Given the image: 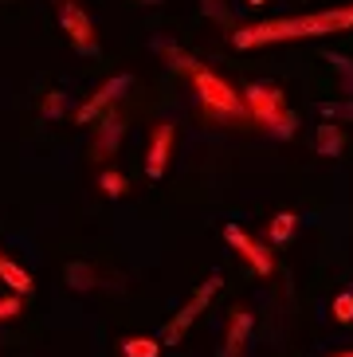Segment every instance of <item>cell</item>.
Returning a JSON list of instances; mask_svg holds the SVG:
<instances>
[{
    "instance_id": "cell-1",
    "label": "cell",
    "mask_w": 353,
    "mask_h": 357,
    "mask_svg": "<svg viewBox=\"0 0 353 357\" xmlns=\"http://www.w3.org/2000/svg\"><path fill=\"white\" fill-rule=\"evenodd\" d=\"M350 28H353V4H342V8L310 12V16H287V20H263V24H251V28H236L232 47L251 52V47H263V43L318 40V36L350 32Z\"/></svg>"
},
{
    "instance_id": "cell-2",
    "label": "cell",
    "mask_w": 353,
    "mask_h": 357,
    "mask_svg": "<svg viewBox=\"0 0 353 357\" xmlns=\"http://www.w3.org/2000/svg\"><path fill=\"white\" fill-rule=\"evenodd\" d=\"M243 106H248V118H255L260 126H267L271 137H279V142H291L294 130H299V118L287 110L279 86L248 83V91H243Z\"/></svg>"
},
{
    "instance_id": "cell-3",
    "label": "cell",
    "mask_w": 353,
    "mask_h": 357,
    "mask_svg": "<svg viewBox=\"0 0 353 357\" xmlns=\"http://www.w3.org/2000/svg\"><path fill=\"white\" fill-rule=\"evenodd\" d=\"M193 86H197V98H200L208 118H216V122H239V118H248L243 95H239L232 83H224L216 71L197 67V71H193Z\"/></svg>"
},
{
    "instance_id": "cell-4",
    "label": "cell",
    "mask_w": 353,
    "mask_h": 357,
    "mask_svg": "<svg viewBox=\"0 0 353 357\" xmlns=\"http://www.w3.org/2000/svg\"><path fill=\"white\" fill-rule=\"evenodd\" d=\"M220 283H224L220 275H208L204 283H200L197 291L188 294V303L181 306V310H176V314L169 318V326H165V330H161V346H176V342H181V337L188 334V326L197 322V318H200V314H204V310H208V303L216 298Z\"/></svg>"
},
{
    "instance_id": "cell-5",
    "label": "cell",
    "mask_w": 353,
    "mask_h": 357,
    "mask_svg": "<svg viewBox=\"0 0 353 357\" xmlns=\"http://www.w3.org/2000/svg\"><path fill=\"white\" fill-rule=\"evenodd\" d=\"M130 86H134V75H126V71L114 75V79H106V83L98 86V91H94V95L87 98L83 106H79V110H75V122H79V126H91V122H98V118H103L114 102H122Z\"/></svg>"
},
{
    "instance_id": "cell-6",
    "label": "cell",
    "mask_w": 353,
    "mask_h": 357,
    "mask_svg": "<svg viewBox=\"0 0 353 357\" xmlns=\"http://www.w3.org/2000/svg\"><path fill=\"white\" fill-rule=\"evenodd\" d=\"M59 24H63V32H67V40L75 43V52L98 55V36H94V24H91V16H87L75 0H59Z\"/></svg>"
},
{
    "instance_id": "cell-7",
    "label": "cell",
    "mask_w": 353,
    "mask_h": 357,
    "mask_svg": "<svg viewBox=\"0 0 353 357\" xmlns=\"http://www.w3.org/2000/svg\"><path fill=\"white\" fill-rule=\"evenodd\" d=\"M224 240H228L232 248L251 263V271H255V275H271V271H275V255H271V248H263L260 240H251L239 224H224Z\"/></svg>"
},
{
    "instance_id": "cell-8",
    "label": "cell",
    "mask_w": 353,
    "mask_h": 357,
    "mask_svg": "<svg viewBox=\"0 0 353 357\" xmlns=\"http://www.w3.org/2000/svg\"><path fill=\"white\" fill-rule=\"evenodd\" d=\"M122 137H126V118L118 114V110H106V114L98 118V126H94L91 158H94V161L114 158V153H118V146H122Z\"/></svg>"
},
{
    "instance_id": "cell-9",
    "label": "cell",
    "mask_w": 353,
    "mask_h": 357,
    "mask_svg": "<svg viewBox=\"0 0 353 357\" xmlns=\"http://www.w3.org/2000/svg\"><path fill=\"white\" fill-rule=\"evenodd\" d=\"M169 153H173V126H169V122H157L153 134H149V149H146V177L149 181L165 177Z\"/></svg>"
},
{
    "instance_id": "cell-10",
    "label": "cell",
    "mask_w": 353,
    "mask_h": 357,
    "mask_svg": "<svg viewBox=\"0 0 353 357\" xmlns=\"http://www.w3.org/2000/svg\"><path fill=\"white\" fill-rule=\"evenodd\" d=\"M251 326H255L251 310H248V306H236L232 318H228V334H224L220 357H239V354H243V346H248V337H251Z\"/></svg>"
},
{
    "instance_id": "cell-11",
    "label": "cell",
    "mask_w": 353,
    "mask_h": 357,
    "mask_svg": "<svg viewBox=\"0 0 353 357\" xmlns=\"http://www.w3.org/2000/svg\"><path fill=\"white\" fill-rule=\"evenodd\" d=\"M314 149H318L322 158H342L345 130L338 126V122H322V126H318V134H314Z\"/></svg>"
},
{
    "instance_id": "cell-12",
    "label": "cell",
    "mask_w": 353,
    "mask_h": 357,
    "mask_svg": "<svg viewBox=\"0 0 353 357\" xmlns=\"http://www.w3.org/2000/svg\"><path fill=\"white\" fill-rule=\"evenodd\" d=\"M0 283H8L12 291L20 294V298H24V294H31V291H36V283H31V275L24 271V267H20L16 259H8V255H0Z\"/></svg>"
},
{
    "instance_id": "cell-13",
    "label": "cell",
    "mask_w": 353,
    "mask_h": 357,
    "mask_svg": "<svg viewBox=\"0 0 353 357\" xmlns=\"http://www.w3.org/2000/svg\"><path fill=\"white\" fill-rule=\"evenodd\" d=\"M153 47H157L161 55H165V63L173 67V71H185V75H193V71L200 67L197 59H193V55L185 52V47H176V43H169V40H157Z\"/></svg>"
},
{
    "instance_id": "cell-14",
    "label": "cell",
    "mask_w": 353,
    "mask_h": 357,
    "mask_svg": "<svg viewBox=\"0 0 353 357\" xmlns=\"http://www.w3.org/2000/svg\"><path fill=\"white\" fill-rule=\"evenodd\" d=\"M67 287H71V291H94V287H98V271H94L91 263H67Z\"/></svg>"
},
{
    "instance_id": "cell-15",
    "label": "cell",
    "mask_w": 353,
    "mask_h": 357,
    "mask_svg": "<svg viewBox=\"0 0 353 357\" xmlns=\"http://www.w3.org/2000/svg\"><path fill=\"white\" fill-rule=\"evenodd\" d=\"M326 63L333 67V75H338V83H342V95L353 98V59L342 52H326Z\"/></svg>"
},
{
    "instance_id": "cell-16",
    "label": "cell",
    "mask_w": 353,
    "mask_h": 357,
    "mask_svg": "<svg viewBox=\"0 0 353 357\" xmlns=\"http://www.w3.org/2000/svg\"><path fill=\"white\" fill-rule=\"evenodd\" d=\"M267 231H271V243H287L299 231V216L294 212H279V216H271Z\"/></svg>"
},
{
    "instance_id": "cell-17",
    "label": "cell",
    "mask_w": 353,
    "mask_h": 357,
    "mask_svg": "<svg viewBox=\"0 0 353 357\" xmlns=\"http://www.w3.org/2000/svg\"><path fill=\"white\" fill-rule=\"evenodd\" d=\"M161 342L157 337H126L122 342V357H157Z\"/></svg>"
},
{
    "instance_id": "cell-18",
    "label": "cell",
    "mask_w": 353,
    "mask_h": 357,
    "mask_svg": "<svg viewBox=\"0 0 353 357\" xmlns=\"http://www.w3.org/2000/svg\"><path fill=\"white\" fill-rule=\"evenodd\" d=\"M98 185H103V192L110 200H122L126 192H130V185H126V177L118 169H103V173H98Z\"/></svg>"
},
{
    "instance_id": "cell-19",
    "label": "cell",
    "mask_w": 353,
    "mask_h": 357,
    "mask_svg": "<svg viewBox=\"0 0 353 357\" xmlns=\"http://www.w3.org/2000/svg\"><path fill=\"white\" fill-rule=\"evenodd\" d=\"M318 114L326 122H353V98H333V102H322Z\"/></svg>"
},
{
    "instance_id": "cell-20",
    "label": "cell",
    "mask_w": 353,
    "mask_h": 357,
    "mask_svg": "<svg viewBox=\"0 0 353 357\" xmlns=\"http://www.w3.org/2000/svg\"><path fill=\"white\" fill-rule=\"evenodd\" d=\"M200 12H204L208 20L224 24V28H232V8L224 4V0H200Z\"/></svg>"
},
{
    "instance_id": "cell-21",
    "label": "cell",
    "mask_w": 353,
    "mask_h": 357,
    "mask_svg": "<svg viewBox=\"0 0 353 357\" xmlns=\"http://www.w3.org/2000/svg\"><path fill=\"white\" fill-rule=\"evenodd\" d=\"M40 110H43V118H63L67 114V95H63V91H52V95L40 102Z\"/></svg>"
},
{
    "instance_id": "cell-22",
    "label": "cell",
    "mask_w": 353,
    "mask_h": 357,
    "mask_svg": "<svg viewBox=\"0 0 353 357\" xmlns=\"http://www.w3.org/2000/svg\"><path fill=\"white\" fill-rule=\"evenodd\" d=\"M333 318H338L342 326L353 322V291H342L338 298H333Z\"/></svg>"
},
{
    "instance_id": "cell-23",
    "label": "cell",
    "mask_w": 353,
    "mask_h": 357,
    "mask_svg": "<svg viewBox=\"0 0 353 357\" xmlns=\"http://www.w3.org/2000/svg\"><path fill=\"white\" fill-rule=\"evenodd\" d=\"M20 314V294H8V298H0V322H8V318Z\"/></svg>"
},
{
    "instance_id": "cell-24",
    "label": "cell",
    "mask_w": 353,
    "mask_h": 357,
    "mask_svg": "<svg viewBox=\"0 0 353 357\" xmlns=\"http://www.w3.org/2000/svg\"><path fill=\"white\" fill-rule=\"evenodd\" d=\"M333 357H353V349H342V354H333Z\"/></svg>"
},
{
    "instance_id": "cell-25",
    "label": "cell",
    "mask_w": 353,
    "mask_h": 357,
    "mask_svg": "<svg viewBox=\"0 0 353 357\" xmlns=\"http://www.w3.org/2000/svg\"><path fill=\"white\" fill-rule=\"evenodd\" d=\"M142 4H165V0H142Z\"/></svg>"
},
{
    "instance_id": "cell-26",
    "label": "cell",
    "mask_w": 353,
    "mask_h": 357,
    "mask_svg": "<svg viewBox=\"0 0 353 357\" xmlns=\"http://www.w3.org/2000/svg\"><path fill=\"white\" fill-rule=\"evenodd\" d=\"M248 4H255V8H260V4H267V0H248Z\"/></svg>"
}]
</instances>
